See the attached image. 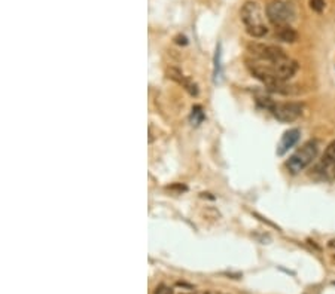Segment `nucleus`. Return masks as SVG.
Here are the masks:
<instances>
[{"label":"nucleus","mask_w":335,"mask_h":294,"mask_svg":"<svg viewBox=\"0 0 335 294\" xmlns=\"http://www.w3.org/2000/svg\"><path fill=\"white\" fill-rule=\"evenodd\" d=\"M276 38L285 43H295L298 41V33L290 26H282L276 29Z\"/></svg>","instance_id":"9"},{"label":"nucleus","mask_w":335,"mask_h":294,"mask_svg":"<svg viewBox=\"0 0 335 294\" xmlns=\"http://www.w3.org/2000/svg\"><path fill=\"white\" fill-rule=\"evenodd\" d=\"M271 67H273L274 78L277 81H283V82L289 81L298 72V63L290 58H287L282 63H277V64H271Z\"/></svg>","instance_id":"6"},{"label":"nucleus","mask_w":335,"mask_h":294,"mask_svg":"<svg viewBox=\"0 0 335 294\" xmlns=\"http://www.w3.org/2000/svg\"><path fill=\"white\" fill-rule=\"evenodd\" d=\"M204 121V112L201 106H194L192 107V113H191V122L194 125H200Z\"/></svg>","instance_id":"11"},{"label":"nucleus","mask_w":335,"mask_h":294,"mask_svg":"<svg viewBox=\"0 0 335 294\" xmlns=\"http://www.w3.org/2000/svg\"><path fill=\"white\" fill-rule=\"evenodd\" d=\"M310 8L314 12L320 14L325 9V0H310Z\"/></svg>","instance_id":"13"},{"label":"nucleus","mask_w":335,"mask_h":294,"mask_svg":"<svg viewBox=\"0 0 335 294\" xmlns=\"http://www.w3.org/2000/svg\"><path fill=\"white\" fill-rule=\"evenodd\" d=\"M267 17L276 27L290 26V23L296 17V11L287 0H273L267 6Z\"/></svg>","instance_id":"3"},{"label":"nucleus","mask_w":335,"mask_h":294,"mask_svg":"<svg viewBox=\"0 0 335 294\" xmlns=\"http://www.w3.org/2000/svg\"><path fill=\"white\" fill-rule=\"evenodd\" d=\"M299 137H301V132H299V129H296V128H292V129L286 131V132L282 135L280 143H279V146H277V155H279V156H283L289 149H292V147L298 143Z\"/></svg>","instance_id":"8"},{"label":"nucleus","mask_w":335,"mask_h":294,"mask_svg":"<svg viewBox=\"0 0 335 294\" xmlns=\"http://www.w3.org/2000/svg\"><path fill=\"white\" fill-rule=\"evenodd\" d=\"M322 164L323 165H334L335 164V140L326 147L323 158H322Z\"/></svg>","instance_id":"10"},{"label":"nucleus","mask_w":335,"mask_h":294,"mask_svg":"<svg viewBox=\"0 0 335 294\" xmlns=\"http://www.w3.org/2000/svg\"><path fill=\"white\" fill-rule=\"evenodd\" d=\"M249 51L258 60H261L264 63H270V64H277V63H282V61L289 58L286 55V52L280 46H276V45L250 43L249 45Z\"/></svg>","instance_id":"4"},{"label":"nucleus","mask_w":335,"mask_h":294,"mask_svg":"<svg viewBox=\"0 0 335 294\" xmlns=\"http://www.w3.org/2000/svg\"><path fill=\"white\" fill-rule=\"evenodd\" d=\"M319 152V144L316 140H310L304 143L287 161H286V168L290 174H299L304 171L317 156Z\"/></svg>","instance_id":"2"},{"label":"nucleus","mask_w":335,"mask_h":294,"mask_svg":"<svg viewBox=\"0 0 335 294\" xmlns=\"http://www.w3.org/2000/svg\"><path fill=\"white\" fill-rule=\"evenodd\" d=\"M221 46H218L216 49V55H215V82H218V78L221 76Z\"/></svg>","instance_id":"12"},{"label":"nucleus","mask_w":335,"mask_h":294,"mask_svg":"<svg viewBox=\"0 0 335 294\" xmlns=\"http://www.w3.org/2000/svg\"><path fill=\"white\" fill-rule=\"evenodd\" d=\"M241 21L246 27V32L252 38H264L268 33V29L264 23V14L261 6L256 2H246L240 11Z\"/></svg>","instance_id":"1"},{"label":"nucleus","mask_w":335,"mask_h":294,"mask_svg":"<svg viewBox=\"0 0 335 294\" xmlns=\"http://www.w3.org/2000/svg\"><path fill=\"white\" fill-rule=\"evenodd\" d=\"M176 43H179V45H187L188 42H187V38H185V36H178V38H176Z\"/></svg>","instance_id":"14"},{"label":"nucleus","mask_w":335,"mask_h":294,"mask_svg":"<svg viewBox=\"0 0 335 294\" xmlns=\"http://www.w3.org/2000/svg\"><path fill=\"white\" fill-rule=\"evenodd\" d=\"M167 78L175 81V82H178L179 85H182L192 97H197L198 95V86L191 79H188L187 76H184V73L181 70H178L175 67H170L169 70H167Z\"/></svg>","instance_id":"7"},{"label":"nucleus","mask_w":335,"mask_h":294,"mask_svg":"<svg viewBox=\"0 0 335 294\" xmlns=\"http://www.w3.org/2000/svg\"><path fill=\"white\" fill-rule=\"evenodd\" d=\"M270 112L277 121L283 124H289L296 121L302 115V106L298 103H277V104L274 103Z\"/></svg>","instance_id":"5"}]
</instances>
